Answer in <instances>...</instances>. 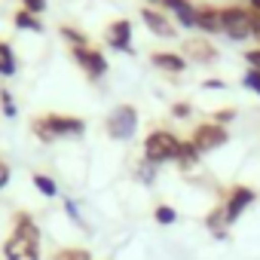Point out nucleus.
Wrapping results in <instances>:
<instances>
[{
	"label": "nucleus",
	"mask_w": 260,
	"mask_h": 260,
	"mask_svg": "<svg viewBox=\"0 0 260 260\" xmlns=\"http://www.w3.org/2000/svg\"><path fill=\"white\" fill-rule=\"evenodd\" d=\"M31 132L43 144H52L58 138H80L86 135V119L71 116V113H43L31 122Z\"/></svg>",
	"instance_id": "1"
},
{
	"label": "nucleus",
	"mask_w": 260,
	"mask_h": 260,
	"mask_svg": "<svg viewBox=\"0 0 260 260\" xmlns=\"http://www.w3.org/2000/svg\"><path fill=\"white\" fill-rule=\"evenodd\" d=\"M178 150H181V138L175 132H169V128H153L144 138V159L153 162L156 169L166 166V162H175Z\"/></svg>",
	"instance_id": "2"
},
{
	"label": "nucleus",
	"mask_w": 260,
	"mask_h": 260,
	"mask_svg": "<svg viewBox=\"0 0 260 260\" xmlns=\"http://www.w3.org/2000/svg\"><path fill=\"white\" fill-rule=\"evenodd\" d=\"M104 128H107V135L113 141H132L135 132H138V110L132 104H119L107 113L104 119Z\"/></svg>",
	"instance_id": "3"
},
{
	"label": "nucleus",
	"mask_w": 260,
	"mask_h": 260,
	"mask_svg": "<svg viewBox=\"0 0 260 260\" xmlns=\"http://www.w3.org/2000/svg\"><path fill=\"white\" fill-rule=\"evenodd\" d=\"M220 28L230 40H248L254 37L251 28V10L248 7H223L220 10Z\"/></svg>",
	"instance_id": "4"
},
{
	"label": "nucleus",
	"mask_w": 260,
	"mask_h": 260,
	"mask_svg": "<svg viewBox=\"0 0 260 260\" xmlns=\"http://www.w3.org/2000/svg\"><path fill=\"white\" fill-rule=\"evenodd\" d=\"M230 141V132H226V125H217V122H202L193 128V135H190V144L205 156L217 147H223Z\"/></svg>",
	"instance_id": "5"
},
{
	"label": "nucleus",
	"mask_w": 260,
	"mask_h": 260,
	"mask_svg": "<svg viewBox=\"0 0 260 260\" xmlns=\"http://www.w3.org/2000/svg\"><path fill=\"white\" fill-rule=\"evenodd\" d=\"M71 58H74L77 68L86 74V80H92V83L107 74V58H104V52L95 49L92 43H89V46H80V49H71Z\"/></svg>",
	"instance_id": "6"
},
{
	"label": "nucleus",
	"mask_w": 260,
	"mask_h": 260,
	"mask_svg": "<svg viewBox=\"0 0 260 260\" xmlns=\"http://www.w3.org/2000/svg\"><path fill=\"white\" fill-rule=\"evenodd\" d=\"M104 43L110 49H116V52L135 55V46H132V22H128V19H113L104 28Z\"/></svg>",
	"instance_id": "7"
},
{
	"label": "nucleus",
	"mask_w": 260,
	"mask_h": 260,
	"mask_svg": "<svg viewBox=\"0 0 260 260\" xmlns=\"http://www.w3.org/2000/svg\"><path fill=\"white\" fill-rule=\"evenodd\" d=\"M141 22H144V28L150 31V34H156V37H178V25L169 19V13L166 10H156V7H141Z\"/></svg>",
	"instance_id": "8"
},
{
	"label": "nucleus",
	"mask_w": 260,
	"mask_h": 260,
	"mask_svg": "<svg viewBox=\"0 0 260 260\" xmlns=\"http://www.w3.org/2000/svg\"><path fill=\"white\" fill-rule=\"evenodd\" d=\"M4 260H43L40 242H31V239L10 233V239L4 242Z\"/></svg>",
	"instance_id": "9"
},
{
	"label": "nucleus",
	"mask_w": 260,
	"mask_h": 260,
	"mask_svg": "<svg viewBox=\"0 0 260 260\" xmlns=\"http://www.w3.org/2000/svg\"><path fill=\"white\" fill-rule=\"evenodd\" d=\"M181 55H184L187 61L211 64V61H217V46H214V43H208L205 37H190V40H184Z\"/></svg>",
	"instance_id": "10"
},
{
	"label": "nucleus",
	"mask_w": 260,
	"mask_h": 260,
	"mask_svg": "<svg viewBox=\"0 0 260 260\" xmlns=\"http://www.w3.org/2000/svg\"><path fill=\"white\" fill-rule=\"evenodd\" d=\"M251 202H254V190H248V187H233L230 196H226V202L220 205L223 214H226V223H236V220L242 217V211H245Z\"/></svg>",
	"instance_id": "11"
},
{
	"label": "nucleus",
	"mask_w": 260,
	"mask_h": 260,
	"mask_svg": "<svg viewBox=\"0 0 260 260\" xmlns=\"http://www.w3.org/2000/svg\"><path fill=\"white\" fill-rule=\"evenodd\" d=\"M159 7L169 16H175V22L181 28H196V7L190 4V0H162Z\"/></svg>",
	"instance_id": "12"
},
{
	"label": "nucleus",
	"mask_w": 260,
	"mask_h": 260,
	"mask_svg": "<svg viewBox=\"0 0 260 260\" xmlns=\"http://www.w3.org/2000/svg\"><path fill=\"white\" fill-rule=\"evenodd\" d=\"M196 28L202 34H223V28H220V10L217 7H196Z\"/></svg>",
	"instance_id": "13"
},
{
	"label": "nucleus",
	"mask_w": 260,
	"mask_h": 260,
	"mask_svg": "<svg viewBox=\"0 0 260 260\" xmlns=\"http://www.w3.org/2000/svg\"><path fill=\"white\" fill-rule=\"evenodd\" d=\"M150 61H153V68H159V71H166V74H184L187 64H190L181 52H153Z\"/></svg>",
	"instance_id": "14"
},
{
	"label": "nucleus",
	"mask_w": 260,
	"mask_h": 260,
	"mask_svg": "<svg viewBox=\"0 0 260 260\" xmlns=\"http://www.w3.org/2000/svg\"><path fill=\"white\" fill-rule=\"evenodd\" d=\"M13 233L22 236V239H31V242H40V226L34 223V217L28 211H19L16 220H13Z\"/></svg>",
	"instance_id": "15"
},
{
	"label": "nucleus",
	"mask_w": 260,
	"mask_h": 260,
	"mask_svg": "<svg viewBox=\"0 0 260 260\" xmlns=\"http://www.w3.org/2000/svg\"><path fill=\"white\" fill-rule=\"evenodd\" d=\"M13 25L19 28V31H31V34H43V19L40 16H34V13H28V10H16V16H13Z\"/></svg>",
	"instance_id": "16"
},
{
	"label": "nucleus",
	"mask_w": 260,
	"mask_h": 260,
	"mask_svg": "<svg viewBox=\"0 0 260 260\" xmlns=\"http://www.w3.org/2000/svg\"><path fill=\"white\" fill-rule=\"evenodd\" d=\"M19 71V61H16V52L7 40H0V77H16Z\"/></svg>",
	"instance_id": "17"
},
{
	"label": "nucleus",
	"mask_w": 260,
	"mask_h": 260,
	"mask_svg": "<svg viewBox=\"0 0 260 260\" xmlns=\"http://www.w3.org/2000/svg\"><path fill=\"white\" fill-rule=\"evenodd\" d=\"M199 159H202V153H199V150L190 144V138H187V141H181V150H178V159H175V162H178V166L187 172V169H193Z\"/></svg>",
	"instance_id": "18"
},
{
	"label": "nucleus",
	"mask_w": 260,
	"mask_h": 260,
	"mask_svg": "<svg viewBox=\"0 0 260 260\" xmlns=\"http://www.w3.org/2000/svg\"><path fill=\"white\" fill-rule=\"evenodd\" d=\"M58 34H61V40L71 46V49H80V46H89V37L80 31V28H71V25H61L58 28Z\"/></svg>",
	"instance_id": "19"
},
{
	"label": "nucleus",
	"mask_w": 260,
	"mask_h": 260,
	"mask_svg": "<svg viewBox=\"0 0 260 260\" xmlns=\"http://www.w3.org/2000/svg\"><path fill=\"white\" fill-rule=\"evenodd\" d=\"M34 187H37V193L46 196V199H55V196H58V184H55V178H49V175H43V172L34 175Z\"/></svg>",
	"instance_id": "20"
},
{
	"label": "nucleus",
	"mask_w": 260,
	"mask_h": 260,
	"mask_svg": "<svg viewBox=\"0 0 260 260\" xmlns=\"http://www.w3.org/2000/svg\"><path fill=\"white\" fill-rule=\"evenodd\" d=\"M52 260H92L89 248H61L52 254Z\"/></svg>",
	"instance_id": "21"
},
{
	"label": "nucleus",
	"mask_w": 260,
	"mask_h": 260,
	"mask_svg": "<svg viewBox=\"0 0 260 260\" xmlns=\"http://www.w3.org/2000/svg\"><path fill=\"white\" fill-rule=\"evenodd\" d=\"M153 220H156L159 226H172V223L178 220V211H175L172 205H156V211H153Z\"/></svg>",
	"instance_id": "22"
},
{
	"label": "nucleus",
	"mask_w": 260,
	"mask_h": 260,
	"mask_svg": "<svg viewBox=\"0 0 260 260\" xmlns=\"http://www.w3.org/2000/svg\"><path fill=\"white\" fill-rule=\"evenodd\" d=\"M0 110H4V116H16L19 113V107H16V98H13V92L4 86V89H0Z\"/></svg>",
	"instance_id": "23"
},
{
	"label": "nucleus",
	"mask_w": 260,
	"mask_h": 260,
	"mask_svg": "<svg viewBox=\"0 0 260 260\" xmlns=\"http://www.w3.org/2000/svg\"><path fill=\"white\" fill-rule=\"evenodd\" d=\"M135 178H138V181H144V184H153V178H156V166H153V162H147V159H141V162H138V169H135Z\"/></svg>",
	"instance_id": "24"
},
{
	"label": "nucleus",
	"mask_w": 260,
	"mask_h": 260,
	"mask_svg": "<svg viewBox=\"0 0 260 260\" xmlns=\"http://www.w3.org/2000/svg\"><path fill=\"white\" fill-rule=\"evenodd\" d=\"M242 86L260 95V71H254V68H248V71H245V77H242Z\"/></svg>",
	"instance_id": "25"
},
{
	"label": "nucleus",
	"mask_w": 260,
	"mask_h": 260,
	"mask_svg": "<svg viewBox=\"0 0 260 260\" xmlns=\"http://www.w3.org/2000/svg\"><path fill=\"white\" fill-rule=\"evenodd\" d=\"M19 4H22V10L34 13V16H43L46 7H49V0H19Z\"/></svg>",
	"instance_id": "26"
},
{
	"label": "nucleus",
	"mask_w": 260,
	"mask_h": 260,
	"mask_svg": "<svg viewBox=\"0 0 260 260\" xmlns=\"http://www.w3.org/2000/svg\"><path fill=\"white\" fill-rule=\"evenodd\" d=\"M233 119H236V110H233V107H226V110H217L211 122H217V125H226V122H233Z\"/></svg>",
	"instance_id": "27"
},
{
	"label": "nucleus",
	"mask_w": 260,
	"mask_h": 260,
	"mask_svg": "<svg viewBox=\"0 0 260 260\" xmlns=\"http://www.w3.org/2000/svg\"><path fill=\"white\" fill-rule=\"evenodd\" d=\"M190 113H193V107H190L187 101H178V104L172 107V116H178V119H187Z\"/></svg>",
	"instance_id": "28"
},
{
	"label": "nucleus",
	"mask_w": 260,
	"mask_h": 260,
	"mask_svg": "<svg viewBox=\"0 0 260 260\" xmlns=\"http://www.w3.org/2000/svg\"><path fill=\"white\" fill-rule=\"evenodd\" d=\"M245 61H248V68H254V71H260V46H254V49H248V52H245Z\"/></svg>",
	"instance_id": "29"
},
{
	"label": "nucleus",
	"mask_w": 260,
	"mask_h": 260,
	"mask_svg": "<svg viewBox=\"0 0 260 260\" xmlns=\"http://www.w3.org/2000/svg\"><path fill=\"white\" fill-rule=\"evenodd\" d=\"M10 184V166L4 162V159H0V190H4Z\"/></svg>",
	"instance_id": "30"
},
{
	"label": "nucleus",
	"mask_w": 260,
	"mask_h": 260,
	"mask_svg": "<svg viewBox=\"0 0 260 260\" xmlns=\"http://www.w3.org/2000/svg\"><path fill=\"white\" fill-rule=\"evenodd\" d=\"M202 86H205V89H223L226 83H223V80H205Z\"/></svg>",
	"instance_id": "31"
},
{
	"label": "nucleus",
	"mask_w": 260,
	"mask_h": 260,
	"mask_svg": "<svg viewBox=\"0 0 260 260\" xmlns=\"http://www.w3.org/2000/svg\"><path fill=\"white\" fill-rule=\"evenodd\" d=\"M248 10H251V13H257V16H260V0H248Z\"/></svg>",
	"instance_id": "32"
},
{
	"label": "nucleus",
	"mask_w": 260,
	"mask_h": 260,
	"mask_svg": "<svg viewBox=\"0 0 260 260\" xmlns=\"http://www.w3.org/2000/svg\"><path fill=\"white\" fill-rule=\"evenodd\" d=\"M156 4H162V0H147V7H156Z\"/></svg>",
	"instance_id": "33"
}]
</instances>
